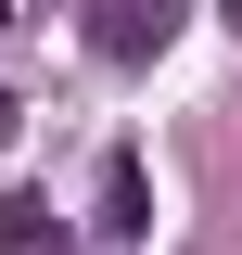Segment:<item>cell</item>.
Instances as JSON below:
<instances>
[{
  "label": "cell",
  "mask_w": 242,
  "mask_h": 255,
  "mask_svg": "<svg viewBox=\"0 0 242 255\" xmlns=\"http://www.w3.org/2000/svg\"><path fill=\"white\" fill-rule=\"evenodd\" d=\"M0 26H13V0H0Z\"/></svg>",
  "instance_id": "4"
},
{
  "label": "cell",
  "mask_w": 242,
  "mask_h": 255,
  "mask_svg": "<svg viewBox=\"0 0 242 255\" xmlns=\"http://www.w3.org/2000/svg\"><path fill=\"white\" fill-rule=\"evenodd\" d=\"M102 243H153V179H140V153H102Z\"/></svg>",
  "instance_id": "2"
},
{
  "label": "cell",
  "mask_w": 242,
  "mask_h": 255,
  "mask_svg": "<svg viewBox=\"0 0 242 255\" xmlns=\"http://www.w3.org/2000/svg\"><path fill=\"white\" fill-rule=\"evenodd\" d=\"M217 13H230V26H242V0H217Z\"/></svg>",
  "instance_id": "3"
},
{
  "label": "cell",
  "mask_w": 242,
  "mask_h": 255,
  "mask_svg": "<svg viewBox=\"0 0 242 255\" xmlns=\"http://www.w3.org/2000/svg\"><path fill=\"white\" fill-rule=\"evenodd\" d=\"M179 13H191V0H102V13H90V51L102 64H153L166 38H179Z\"/></svg>",
  "instance_id": "1"
}]
</instances>
